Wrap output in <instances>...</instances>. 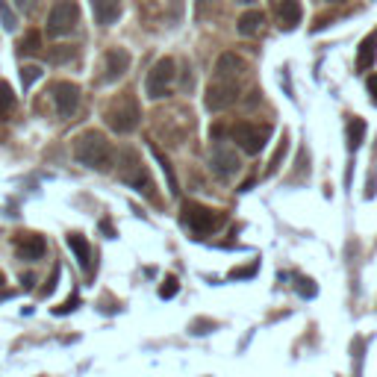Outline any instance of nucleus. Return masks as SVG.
Segmentation results:
<instances>
[{"label":"nucleus","instance_id":"1","mask_svg":"<svg viewBox=\"0 0 377 377\" xmlns=\"http://www.w3.org/2000/svg\"><path fill=\"white\" fill-rule=\"evenodd\" d=\"M74 156L77 162L95 171H109L112 165V145L101 130H86L74 138Z\"/></svg>","mask_w":377,"mask_h":377},{"label":"nucleus","instance_id":"2","mask_svg":"<svg viewBox=\"0 0 377 377\" xmlns=\"http://www.w3.org/2000/svg\"><path fill=\"white\" fill-rule=\"evenodd\" d=\"M138 121H142V109H138L136 104V97L133 95H124V97H118V101L109 104L106 109V124L112 127L115 133H133Z\"/></svg>","mask_w":377,"mask_h":377},{"label":"nucleus","instance_id":"3","mask_svg":"<svg viewBox=\"0 0 377 377\" xmlns=\"http://www.w3.org/2000/svg\"><path fill=\"white\" fill-rule=\"evenodd\" d=\"M269 136H271L269 124H251V121H239V124H233V130H230V138L247 156L260 154L265 147V142H269Z\"/></svg>","mask_w":377,"mask_h":377},{"label":"nucleus","instance_id":"4","mask_svg":"<svg viewBox=\"0 0 377 377\" xmlns=\"http://www.w3.org/2000/svg\"><path fill=\"white\" fill-rule=\"evenodd\" d=\"M174 77H177V65H174V59H171V56L160 59V62H156V65L151 68V71H147L145 95L151 97V101H160V97L168 95V88H171Z\"/></svg>","mask_w":377,"mask_h":377},{"label":"nucleus","instance_id":"5","mask_svg":"<svg viewBox=\"0 0 377 377\" xmlns=\"http://www.w3.org/2000/svg\"><path fill=\"white\" fill-rule=\"evenodd\" d=\"M183 224L195 236H206V233H212L215 227H221V215H218L215 210H210V206H204V204L188 201L183 206Z\"/></svg>","mask_w":377,"mask_h":377},{"label":"nucleus","instance_id":"6","mask_svg":"<svg viewBox=\"0 0 377 377\" xmlns=\"http://www.w3.org/2000/svg\"><path fill=\"white\" fill-rule=\"evenodd\" d=\"M80 21V6L74 0H56L47 15V36H68Z\"/></svg>","mask_w":377,"mask_h":377},{"label":"nucleus","instance_id":"7","mask_svg":"<svg viewBox=\"0 0 377 377\" xmlns=\"http://www.w3.org/2000/svg\"><path fill=\"white\" fill-rule=\"evenodd\" d=\"M118 165H121V168H118V174H121L124 183H130L136 188L145 186V192L154 195V183H151V177H147V171H145L142 156H138L136 151H121V156H118Z\"/></svg>","mask_w":377,"mask_h":377},{"label":"nucleus","instance_id":"8","mask_svg":"<svg viewBox=\"0 0 377 377\" xmlns=\"http://www.w3.org/2000/svg\"><path fill=\"white\" fill-rule=\"evenodd\" d=\"M236 101H239V80H221V77H215V80L206 86L204 104H206V109H212V112H221V109L233 106Z\"/></svg>","mask_w":377,"mask_h":377},{"label":"nucleus","instance_id":"9","mask_svg":"<svg viewBox=\"0 0 377 377\" xmlns=\"http://www.w3.org/2000/svg\"><path fill=\"white\" fill-rule=\"evenodd\" d=\"M51 95H53L56 109H59V115L62 118H71L77 112V106H80V88H77L74 83L59 80V83L51 86Z\"/></svg>","mask_w":377,"mask_h":377},{"label":"nucleus","instance_id":"10","mask_svg":"<svg viewBox=\"0 0 377 377\" xmlns=\"http://www.w3.org/2000/svg\"><path fill=\"white\" fill-rule=\"evenodd\" d=\"M210 162H212L218 177H230V174L239 171V156H236V151H233V147H227V145H215L212 147Z\"/></svg>","mask_w":377,"mask_h":377},{"label":"nucleus","instance_id":"11","mask_svg":"<svg viewBox=\"0 0 377 377\" xmlns=\"http://www.w3.org/2000/svg\"><path fill=\"white\" fill-rule=\"evenodd\" d=\"M245 71V59L236 56V53H221L215 62V77H221V80H239Z\"/></svg>","mask_w":377,"mask_h":377},{"label":"nucleus","instance_id":"12","mask_svg":"<svg viewBox=\"0 0 377 377\" xmlns=\"http://www.w3.org/2000/svg\"><path fill=\"white\" fill-rule=\"evenodd\" d=\"M127 68H130V53H127L124 47H112V51L106 53V74L104 77L112 83L118 77L127 74Z\"/></svg>","mask_w":377,"mask_h":377},{"label":"nucleus","instance_id":"13","mask_svg":"<svg viewBox=\"0 0 377 377\" xmlns=\"http://www.w3.org/2000/svg\"><path fill=\"white\" fill-rule=\"evenodd\" d=\"M68 247L74 251V256H77V263H80V269L86 271V274H92V245H88V239L83 233H68Z\"/></svg>","mask_w":377,"mask_h":377},{"label":"nucleus","instance_id":"14","mask_svg":"<svg viewBox=\"0 0 377 377\" xmlns=\"http://www.w3.org/2000/svg\"><path fill=\"white\" fill-rule=\"evenodd\" d=\"M45 251H47V245H45L42 236H36V233H27L18 239V254H21V260H27V263L42 260Z\"/></svg>","mask_w":377,"mask_h":377},{"label":"nucleus","instance_id":"15","mask_svg":"<svg viewBox=\"0 0 377 377\" xmlns=\"http://www.w3.org/2000/svg\"><path fill=\"white\" fill-rule=\"evenodd\" d=\"M92 12H95V21L101 27H109L118 21L121 15V0H92Z\"/></svg>","mask_w":377,"mask_h":377},{"label":"nucleus","instance_id":"16","mask_svg":"<svg viewBox=\"0 0 377 377\" xmlns=\"http://www.w3.org/2000/svg\"><path fill=\"white\" fill-rule=\"evenodd\" d=\"M277 18H280L283 29H295L297 24H301V18H304L301 0H280V6H277Z\"/></svg>","mask_w":377,"mask_h":377},{"label":"nucleus","instance_id":"17","mask_svg":"<svg viewBox=\"0 0 377 377\" xmlns=\"http://www.w3.org/2000/svg\"><path fill=\"white\" fill-rule=\"evenodd\" d=\"M263 24H265V15L260 12V9H247L239 21H236V29H239L242 36H256L263 29Z\"/></svg>","mask_w":377,"mask_h":377},{"label":"nucleus","instance_id":"18","mask_svg":"<svg viewBox=\"0 0 377 377\" xmlns=\"http://www.w3.org/2000/svg\"><path fill=\"white\" fill-rule=\"evenodd\" d=\"M374 56H377V36H365L363 45H360V53H356V68L360 71H369V68L374 65Z\"/></svg>","mask_w":377,"mask_h":377},{"label":"nucleus","instance_id":"19","mask_svg":"<svg viewBox=\"0 0 377 377\" xmlns=\"http://www.w3.org/2000/svg\"><path fill=\"white\" fill-rule=\"evenodd\" d=\"M345 130H348V147L356 151V147L363 145V138H365V121H363V118H351Z\"/></svg>","mask_w":377,"mask_h":377},{"label":"nucleus","instance_id":"20","mask_svg":"<svg viewBox=\"0 0 377 377\" xmlns=\"http://www.w3.org/2000/svg\"><path fill=\"white\" fill-rule=\"evenodd\" d=\"M151 151H154L156 162L162 165V171H165V177H168V192H171V195H180V186H177V177H174V171H171V162L165 160V154L160 151V147H151Z\"/></svg>","mask_w":377,"mask_h":377},{"label":"nucleus","instance_id":"21","mask_svg":"<svg viewBox=\"0 0 377 377\" xmlns=\"http://www.w3.org/2000/svg\"><path fill=\"white\" fill-rule=\"evenodd\" d=\"M15 109V95H12V86L9 83H0V118H9Z\"/></svg>","mask_w":377,"mask_h":377},{"label":"nucleus","instance_id":"22","mask_svg":"<svg viewBox=\"0 0 377 377\" xmlns=\"http://www.w3.org/2000/svg\"><path fill=\"white\" fill-rule=\"evenodd\" d=\"M18 51L21 53H42V33L29 29V33L21 38V45H18Z\"/></svg>","mask_w":377,"mask_h":377},{"label":"nucleus","instance_id":"23","mask_svg":"<svg viewBox=\"0 0 377 377\" xmlns=\"http://www.w3.org/2000/svg\"><path fill=\"white\" fill-rule=\"evenodd\" d=\"M0 24H3V29H9V33L18 27V15L9 9V0H0Z\"/></svg>","mask_w":377,"mask_h":377},{"label":"nucleus","instance_id":"24","mask_svg":"<svg viewBox=\"0 0 377 377\" xmlns=\"http://www.w3.org/2000/svg\"><path fill=\"white\" fill-rule=\"evenodd\" d=\"M71 56H74V51H71V47H68V45H59V47H53V51L47 53V59H51L53 65H62V62H68V59H71Z\"/></svg>","mask_w":377,"mask_h":377},{"label":"nucleus","instance_id":"25","mask_svg":"<svg viewBox=\"0 0 377 377\" xmlns=\"http://www.w3.org/2000/svg\"><path fill=\"white\" fill-rule=\"evenodd\" d=\"M38 77H42V68H38V65H24V68H21V83H24V88L33 86Z\"/></svg>","mask_w":377,"mask_h":377},{"label":"nucleus","instance_id":"26","mask_svg":"<svg viewBox=\"0 0 377 377\" xmlns=\"http://www.w3.org/2000/svg\"><path fill=\"white\" fill-rule=\"evenodd\" d=\"M286 147H289V138H286V136H283V142H280V145H277V151H274V156H271V162H269V174H274V171H277V168H280V160H283V156H286Z\"/></svg>","mask_w":377,"mask_h":377},{"label":"nucleus","instance_id":"27","mask_svg":"<svg viewBox=\"0 0 377 377\" xmlns=\"http://www.w3.org/2000/svg\"><path fill=\"white\" fill-rule=\"evenodd\" d=\"M177 289H180V283H177V277H165L162 280V286H160V297H174L177 295Z\"/></svg>","mask_w":377,"mask_h":377},{"label":"nucleus","instance_id":"28","mask_svg":"<svg viewBox=\"0 0 377 377\" xmlns=\"http://www.w3.org/2000/svg\"><path fill=\"white\" fill-rule=\"evenodd\" d=\"M297 292H301L304 297H313V295H315L313 280H306V277H297Z\"/></svg>","mask_w":377,"mask_h":377},{"label":"nucleus","instance_id":"29","mask_svg":"<svg viewBox=\"0 0 377 377\" xmlns=\"http://www.w3.org/2000/svg\"><path fill=\"white\" fill-rule=\"evenodd\" d=\"M254 274H256V263H251L247 269H233V271H230L233 280H239V277H254Z\"/></svg>","mask_w":377,"mask_h":377},{"label":"nucleus","instance_id":"30","mask_svg":"<svg viewBox=\"0 0 377 377\" xmlns=\"http://www.w3.org/2000/svg\"><path fill=\"white\" fill-rule=\"evenodd\" d=\"M15 3H18V9H21V12L33 15V12H36V6H38V0H15Z\"/></svg>","mask_w":377,"mask_h":377},{"label":"nucleus","instance_id":"31","mask_svg":"<svg viewBox=\"0 0 377 377\" xmlns=\"http://www.w3.org/2000/svg\"><path fill=\"white\" fill-rule=\"evenodd\" d=\"M74 306H77V297H68V301H65V304H59L53 313H56V315H65V313H71Z\"/></svg>","mask_w":377,"mask_h":377},{"label":"nucleus","instance_id":"32","mask_svg":"<svg viewBox=\"0 0 377 377\" xmlns=\"http://www.w3.org/2000/svg\"><path fill=\"white\" fill-rule=\"evenodd\" d=\"M183 6H186V0H171V18L174 21H180L183 18Z\"/></svg>","mask_w":377,"mask_h":377},{"label":"nucleus","instance_id":"33","mask_svg":"<svg viewBox=\"0 0 377 377\" xmlns=\"http://www.w3.org/2000/svg\"><path fill=\"white\" fill-rule=\"evenodd\" d=\"M210 327H215L212 321H206V319H201V321H195L192 324V333H210Z\"/></svg>","mask_w":377,"mask_h":377},{"label":"nucleus","instance_id":"34","mask_svg":"<svg viewBox=\"0 0 377 377\" xmlns=\"http://www.w3.org/2000/svg\"><path fill=\"white\" fill-rule=\"evenodd\" d=\"M365 86H369V92L374 95V101H377V74H369V80H365Z\"/></svg>","mask_w":377,"mask_h":377},{"label":"nucleus","instance_id":"35","mask_svg":"<svg viewBox=\"0 0 377 377\" xmlns=\"http://www.w3.org/2000/svg\"><path fill=\"white\" fill-rule=\"evenodd\" d=\"M236 3H245V6H251V3H254V0H236Z\"/></svg>","mask_w":377,"mask_h":377},{"label":"nucleus","instance_id":"36","mask_svg":"<svg viewBox=\"0 0 377 377\" xmlns=\"http://www.w3.org/2000/svg\"><path fill=\"white\" fill-rule=\"evenodd\" d=\"M0 286H3V274H0Z\"/></svg>","mask_w":377,"mask_h":377}]
</instances>
